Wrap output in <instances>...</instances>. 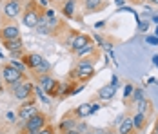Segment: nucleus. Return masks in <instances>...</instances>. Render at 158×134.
Returning <instances> with one entry per match:
<instances>
[{
    "instance_id": "c9c22d12",
    "label": "nucleus",
    "mask_w": 158,
    "mask_h": 134,
    "mask_svg": "<svg viewBox=\"0 0 158 134\" xmlns=\"http://www.w3.org/2000/svg\"><path fill=\"white\" fill-rule=\"evenodd\" d=\"M38 4H40V6H42V7H46V6H48V0H40V2H38Z\"/></svg>"
},
{
    "instance_id": "f8f14e48",
    "label": "nucleus",
    "mask_w": 158,
    "mask_h": 134,
    "mask_svg": "<svg viewBox=\"0 0 158 134\" xmlns=\"http://www.w3.org/2000/svg\"><path fill=\"white\" fill-rule=\"evenodd\" d=\"M106 6H107L106 0H85L84 9H85V13H96V11H102Z\"/></svg>"
},
{
    "instance_id": "cd10ccee",
    "label": "nucleus",
    "mask_w": 158,
    "mask_h": 134,
    "mask_svg": "<svg viewBox=\"0 0 158 134\" xmlns=\"http://www.w3.org/2000/svg\"><path fill=\"white\" fill-rule=\"evenodd\" d=\"M147 27H149V22H147V20L140 22V31H147Z\"/></svg>"
},
{
    "instance_id": "9d476101",
    "label": "nucleus",
    "mask_w": 158,
    "mask_h": 134,
    "mask_svg": "<svg viewBox=\"0 0 158 134\" xmlns=\"http://www.w3.org/2000/svg\"><path fill=\"white\" fill-rule=\"evenodd\" d=\"M44 60L46 58H44L42 55H38V53H26V55L22 56V62H24V65L27 67V71H35Z\"/></svg>"
},
{
    "instance_id": "c03bdc74",
    "label": "nucleus",
    "mask_w": 158,
    "mask_h": 134,
    "mask_svg": "<svg viewBox=\"0 0 158 134\" xmlns=\"http://www.w3.org/2000/svg\"><path fill=\"white\" fill-rule=\"evenodd\" d=\"M85 134H93V132H85Z\"/></svg>"
},
{
    "instance_id": "ddd939ff",
    "label": "nucleus",
    "mask_w": 158,
    "mask_h": 134,
    "mask_svg": "<svg viewBox=\"0 0 158 134\" xmlns=\"http://www.w3.org/2000/svg\"><path fill=\"white\" fill-rule=\"evenodd\" d=\"M133 125H135V131L142 132L143 129L147 127V114H142V112H136L133 116Z\"/></svg>"
},
{
    "instance_id": "a878e982",
    "label": "nucleus",
    "mask_w": 158,
    "mask_h": 134,
    "mask_svg": "<svg viewBox=\"0 0 158 134\" xmlns=\"http://www.w3.org/2000/svg\"><path fill=\"white\" fill-rule=\"evenodd\" d=\"M133 92H135V87L133 85H126V92H124V98H129V96H133Z\"/></svg>"
},
{
    "instance_id": "a211bd4d",
    "label": "nucleus",
    "mask_w": 158,
    "mask_h": 134,
    "mask_svg": "<svg viewBox=\"0 0 158 134\" xmlns=\"http://www.w3.org/2000/svg\"><path fill=\"white\" fill-rule=\"evenodd\" d=\"M75 9H77V0H65V4L62 7V13L67 18H73L75 16Z\"/></svg>"
},
{
    "instance_id": "0eeeda50",
    "label": "nucleus",
    "mask_w": 158,
    "mask_h": 134,
    "mask_svg": "<svg viewBox=\"0 0 158 134\" xmlns=\"http://www.w3.org/2000/svg\"><path fill=\"white\" fill-rule=\"evenodd\" d=\"M46 125H48V116L44 112H36L35 116H31L29 120L24 121V129L26 131H36V132L42 131Z\"/></svg>"
},
{
    "instance_id": "79ce46f5",
    "label": "nucleus",
    "mask_w": 158,
    "mask_h": 134,
    "mask_svg": "<svg viewBox=\"0 0 158 134\" xmlns=\"http://www.w3.org/2000/svg\"><path fill=\"white\" fill-rule=\"evenodd\" d=\"M149 2H151V4H158V0H149Z\"/></svg>"
},
{
    "instance_id": "49530a36",
    "label": "nucleus",
    "mask_w": 158,
    "mask_h": 134,
    "mask_svg": "<svg viewBox=\"0 0 158 134\" xmlns=\"http://www.w3.org/2000/svg\"><path fill=\"white\" fill-rule=\"evenodd\" d=\"M53 2H56V0H53Z\"/></svg>"
},
{
    "instance_id": "f3484780",
    "label": "nucleus",
    "mask_w": 158,
    "mask_h": 134,
    "mask_svg": "<svg viewBox=\"0 0 158 134\" xmlns=\"http://www.w3.org/2000/svg\"><path fill=\"white\" fill-rule=\"evenodd\" d=\"M4 47H6L9 53H16V51H22V47H24V42H22V38L9 40V42H4Z\"/></svg>"
},
{
    "instance_id": "bb28decb",
    "label": "nucleus",
    "mask_w": 158,
    "mask_h": 134,
    "mask_svg": "<svg viewBox=\"0 0 158 134\" xmlns=\"http://www.w3.org/2000/svg\"><path fill=\"white\" fill-rule=\"evenodd\" d=\"M145 42L149 45H158V36H145Z\"/></svg>"
},
{
    "instance_id": "f704fd0d",
    "label": "nucleus",
    "mask_w": 158,
    "mask_h": 134,
    "mask_svg": "<svg viewBox=\"0 0 158 134\" xmlns=\"http://www.w3.org/2000/svg\"><path fill=\"white\" fill-rule=\"evenodd\" d=\"M106 134H120V132H116V131H113V129H109V131H104Z\"/></svg>"
},
{
    "instance_id": "423d86ee",
    "label": "nucleus",
    "mask_w": 158,
    "mask_h": 134,
    "mask_svg": "<svg viewBox=\"0 0 158 134\" xmlns=\"http://www.w3.org/2000/svg\"><path fill=\"white\" fill-rule=\"evenodd\" d=\"M24 6H26V0H6L4 2V16L13 20L18 15H22Z\"/></svg>"
},
{
    "instance_id": "7ed1b4c3",
    "label": "nucleus",
    "mask_w": 158,
    "mask_h": 134,
    "mask_svg": "<svg viewBox=\"0 0 158 134\" xmlns=\"http://www.w3.org/2000/svg\"><path fill=\"white\" fill-rule=\"evenodd\" d=\"M38 80V85L42 87L44 94L48 98H60V91H62V83L58 80H55L51 75H42V76H36Z\"/></svg>"
},
{
    "instance_id": "37998d69",
    "label": "nucleus",
    "mask_w": 158,
    "mask_h": 134,
    "mask_svg": "<svg viewBox=\"0 0 158 134\" xmlns=\"http://www.w3.org/2000/svg\"><path fill=\"white\" fill-rule=\"evenodd\" d=\"M155 36H158V27H156V31H155Z\"/></svg>"
},
{
    "instance_id": "7c9ffc66",
    "label": "nucleus",
    "mask_w": 158,
    "mask_h": 134,
    "mask_svg": "<svg viewBox=\"0 0 158 134\" xmlns=\"http://www.w3.org/2000/svg\"><path fill=\"white\" fill-rule=\"evenodd\" d=\"M40 132V131H38ZM36 131H26V129H22V134H38Z\"/></svg>"
},
{
    "instance_id": "412c9836",
    "label": "nucleus",
    "mask_w": 158,
    "mask_h": 134,
    "mask_svg": "<svg viewBox=\"0 0 158 134\" xmlns=\"http://www.w3.org/2000/svg\"><path fill=\"white\" fill-rule=\"evenodd\" d=\"M9 63H11V65H13V67H15L16 71H20V73H22V75H26V71H27V67H26V65H24V62H22V60H11V62H9Z\"/></svg>"
},
{
    "instance_id": "dca6fc26",
    "label": "nucleus",
    "mask_w": 158,
    "mask_h": 134,
    "mask_svg": "<svg viewBox=\"0 0 158 134\" xmlns=\"http://www.w3.org/2000/svg\"><path fill=\"white\" fill-rule=\"evenodd\" d=\"M120 134H133L135 132V125H133V118L131 116H127V118L122 120V123H120Z\"/></svg>"
},
{
    "instance_id": "e433bc0d",
    "label": "nucleus",
    "mask_w": 158,
    "mask_h": 134,
    "mask_svg": "<svg viewBox=\"0 0 158 134\" xmlns=\"http://www.w3.org/2000/svg\"><path fill=\"white\" fill-rule=\"evenodd\" d=\"M65 134H82V132H78L77 129H73V131H69V132H65Z\"/></svg>"
},
{
    "instance_id": "5701e85b",
    "label": "nucleus",
    "mask_w": 158,
    "mask_h": 134,
    "mask_svg": "<svg viewBox=\"0 0 158 134\" xmlns=\"http://www.w3.org/2000/svg\"><path fill=\"white\" fill-rule=\"evenodd\" d=\"M133 100H135V102H142L143 100V89H135V92H133Z\"/></svg>"
},
{
    "instance_id": "4468645a",
    "label": "nucleus",
    "mask_w": 158,
    "mask_h": 134,
    "mask_svg": "<svg viewBox=\"0 0 158 134\" xmlns=\"http://www.w3.org/2000/svg\"><path fill=\"white\" fill-rule=\"evenodd\" d=\"M114 92H116V87L111 85V83H107V85H104L102 89L98 91V98H100V100H111V98L114 96Z\"/></svg>"
},
{
    "instance_id": "72a5a7b5",
    "label": "nucleus",
    "mask_w": 158,
    "mask_h": 134,
    "mask_svg": "<svg viewBox=\"0 0 158 134\" xmlns=\"http://www.w3.org/2000/svg\"><path fill=\"white\" fill-rule=\"evenodd\" d=\"M153 63L158 67V55H155V56H153Z\"/></svg>"
},
{
    "instance_id": "de8ad7c7",
    "label": "nucleus",
    "mask_w": 158,
    "mask_h": 134,
    "mask_svg": "<svg viewBox=\"0 0 158 134\" xmlns=\"http://www.w3.org/2000/svg\"><path fill=\"white\" fill-rule=\"evenodd\" d=\"M4 2H6V0H4Z\"/></svg>"
},
{
    "instance_id": "9b49d317",
    "label": "nucleus",
    "mask_w": 158,
    "mask_h": 134,
    "mask_svg": "<svg viewBox=\"0 0 158 134\" xmlns=\"http://www.w3.org/2000/svg\"><path fill=\"white\" fill-rule=\"evenodd\" d=\"M87 45H91V38H89L87 35H84V33H78V35L73 38V42L69 44V47H71V51L75 53V51H78L82 47H87Z\"/></svg>"
},
{
    "instance_id": "58836bf2",
    "label": "nucleus",
    "mask_w": 158,
    "mask_h": 134,
    "mask_svg": "<svg viewBox=\"0 0 158 134\" xmlns=\"http://www.w3.org/2000/svg\"><path fill=\"white\" fill-rule=\"evenodd\" d=\"M93 134H106L104 131H93Z\"/></svg>"
},
{
    "instance_id": "1a4fd4ad",
    "label": "nucleus",
    "mask_w": 158,
    "mask_h": 134,
    "mask_svg": "<svg viewBox=\"0 0 158 134\" xmlns=\"http://www.w3.org/2000/svg\"><path fill=\"white\" fill-rule=\"evenodd\" d=\"M33 92H35V85H33L31 82H22L15 91H13V96H15L16 100H20V102H26V100H29L33 98Z\"/></svg>"
},
{
    "instance_id": "393cba45",
    "label": "nucleus",
    "mask_w": 158,
    "mask_h": 134,
    "mask_svg": "<svg viewBox=\"0 0 158 134\" xmlns=\"http://www.w3.org/2000/svg\"><path fill=\"white\" fill-rule=\"evenodd\" d=\"M38 134H55V127L48 123V125H46V127H44V129H42V131H40Z\"/></svg>"
},
{
    "instance_id": "a19ab883",
    "label": "nucleus",
    "mask_w": 158,
    "mask_h": 134,
    "mask_svg": "<svg viewBox=\"0 0 158 134\" xmlns=\"http://www.w3.org/2000/svg\"><path fill=\"white\" fill-rule=\"evenodd\" d=\"M155 132H158V120H156V125H155Z\"/></svg>"
},
{
    "instance_id": "aec40b11",
    "label": "nucleus",
    "mask_w": 158,
    "mask_h": 134,
    "mask_svg": "<svg viewBox=\"0 0 158 134\" xmlns=\"http://www.w3.org/2000/svg\"><path fill=\"white\" fill-rule=\"evenodd\" d=\"M51 69H53V67H51V63H49L48 60H44V62H42V63H40V65H38V67H36V69H35L33 73H35V76L51 75Z\"/></svg>"
},
{
    "instance_id": "4be33fe9",
    "label": "nucleus",
    "mask_w": 158,
    "mask_h": 134,
    "mask_svg": "<svg viewBox=\"0 0 158 134\" xmlns=\"http://www.w3.org/2000/svg\"><path fill=\"white\" fill-rule=\"evenodd\" d=\"M93 51H95V47H93V45H87V47H82L78 51H75V55H78V56H87V55L93 53Z\"/></svg>"
},
{
    "instance_id": "a18cd8bd",
    "label": "nucleus",
    "mask_w": 158,
    "mask_h": 134,
    "mask_svg": "<svg viewBox=\"0 0 158 134\" xmlns=\"http://www.w3.org/2000/svg\"><path fill=\"white\" fill-rule=\"evenodd\" d=\"M153 134H158V132H153Z\"/></svg>"
},
{
    "instance_id": "c85d7f7f",
    "label": "nucleus",
    "mask_w": 158,
    "mask_h": 134,
    "mask_svg": "<svg viewBox=\"0 0 158 134\" xmlns=\"http://www.w3.org/2000/svg\"><path fill=\"white\" fill-rule=\"evenodd\" d=\"M100 107H102L100 104H91V114H95V112L98 111V109H100Z\"/></svg>"
},
{
    "instance_id": "f257e3e1",
    "label": "nucleus",
    "mask_w": 158,
    "mask_h": 134,
    "mask_svg": "<svg viewBox=\"0 0 158 134\" xmlns=\"http://www.w3.org/2000/svg\"><path fill=\"white\" fill-rule=\"evenodd\" d=\"M42 16H44V7L36 0H26L24 11H22V24L26 27L36 29V26H38Z\"/></svg>"
},
{
    "instance_id": "473e14b6",
    "label": "nucleus",
    "mask_w": 158,
    "mask_h": 134,
    "mask_svg": "<svg viewBox=\"0 0 158 134\" xmlns=\"http://www.w3.org/2000/svg\"><path fill=\"white\" fill-rule=\"evenodd\" d=\"M16 114H13V112H7V120H11V121H15Z\"/></svg>"
},
{
    "instance_id": "2eb2a0df",
    "label": "nucleus",
    "mask_w": 158,
    "mask_h": 134,
    "mask_svg": "<svg viewBox=\"0 0 158 134\" xmlns=\"http://www.w3.org/2000/svg\"><path fill=\"white\" fill-rule=\"evenodd\" d=\"M77 127V120H69V116H65V118L58 123V131L62 134H65V132H69V131H73Z\"/></svg>"
},
{
    "instance_id": "4c0bfd02",
    "label": "nucleus",
    "mask_w": 158,
    "mask_h": 134,
    "mask_svg": "<svg viewBox=\"0 0 158 134\" xmlns=\"http://www.w3.org/2000/svg\"><path fill=\"white\" fill-rule=\"evenodd\" d=\"M151 20H153L155 24H158V15H153V18H151Z\"/></svg>"
},
{
    "instance_id": "ea45409f",
    "label": "nucleus",
    "mask_w": 158,
    "mask_h": 134,
    "mask_svg": "<svg viewBox=\"0 0 158 134\" xmlns=\"http://www.w3.org/2000/svg\"><path fill=\"white\" fill-rule=\"evenodd\" d=\"M114 2H116L118 6H122V4H124V0H114Z\"/></svg>"
},
{
    "instance_id": "b1692460",
    "label": "nucleus",
    "mask_w": 158,
    "mask_h": 134,
    "mask_svg": "<svg viewBox=\"0 0 158 134\" xmlns=\"http://www.w3.org/2000/svg\"><path fill=\"white\" fill-rule=\"evenodd\" d=\"M138 105H140V107H138V112H142V114H145V111L149 109V102H147V100L143 98L142 102H138Z\"/></svg>"
},
{
    "instance_id": "f03ea898",
    "label": "nucleus",
    "mask_w": 158,
    "mask_h": 134,
    "mask_svg": "<svg viewBox=\"0 0 158 134\" xmlns=\"http://www.w3.org/2000/svg\"><path fill=\"white\" fill-rule=\"evenodd\" d=\"M0 73H2V78H4V83H6V87L7 89L13 91L24 82V78H26V75H22L20 71H16L15 67L11 65V63H6V65H2V69H0Z\"/></svg>"
},
{
    "instance_id": "39448f33",
    "label": "nucleus",
    "mask_w": 158,
    "mask_h": 134,
    "mask_svg": "<svg viewBox=\"0 0 158 134\" xmlns=\"http://www.w3.org/2000/svg\"><path fill=\"white\" fill-rule=\"evenodd\" d=\"M93 75H95V63H93V60L84 58L82 62L77 63V67H75V71H73V80H75V78H80L82 83H85Z\"/></svg>"
},
{
    "instance_id": "2f4dec72",
    "label": "nucleus",
    "mask_w": 158,
    "mask_h": 134,
    "mask_svg": "<svg viewBox=\"0 0 158 134\" xmlns=\"http://www.w3.org/2000/svg\"><path fill=\"white\" fill-rule=\"evenodd\" d=\"M111 85H114V87L118 85V78H116V76H113V80H111Z\"/></svg>"
},
{
    "instance_id": "c756f323",
    "label": "nucleus",
    "mask_w": 158,
    "mask_h": 134,
    "mask_svg": "<svg viewBox=\"0 0 158 134\" xmlns=\"http://www.w3.org/2000/svg\"><path fill=\"white\" fill-rule=\"evenodd\" d=\"M4 87H6V83H4V78H2V73H0V92L4 91Z\"/></svg>"
},
{
    "instance_id": "6e6552de",
    "label": "nucleus",
    "mask_w": 158,
    "mask_h": 134,
    "mask_svg": "<svg viewBox=\"0 0 158 134\" xmlns=\"http://www.w3.org/2000/svg\"><path fill=\"white\" fill-rule=\"evenodd\" d=\"M38 112V109H36V102L29 98V100H26L24 104L20 105V109H18V112H16V116L18 120H22V121H26V120H29L31 116H35Z\"/></svg>"
},
{
    "instance_id": "6ab92c4d",
    "label": "nucleus",
    "mask_w": 158,
    "mask_h": 134,
    "mask_svg": "<svg viewBox=\"0 0 158 134\" xmlns=\"http://www.w3.org/2000/svg\"><path fill=\"white\" fill-rule=\"evenodd\" d=\"M73 112H75V116H77V118H85V116H89V114H91V104L78 105Z\"/></svg>"
},
{
    "instance_id": "20e7f679",
    "label": "nucleus",
    "mask_w": 158,
    "mask_h": 134,
    "mask_svg": "<svg viewBox=\"0 0 158 134\" xmlns=\"http://www.w3.org/2000/svg\"><path fill=\"white\" fill-rule=\"evenodd\" d=\"M16 38H20V29H18V26H16L13 20H9V18H2V27H0V42L4 44V42H9V40H16Z\"/></svg>"
}]
</instances>
